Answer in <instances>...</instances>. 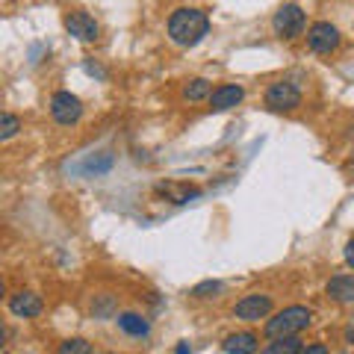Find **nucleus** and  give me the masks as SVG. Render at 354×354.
<instances>
[{
  "label": "nucleus",
  "mask_w": 354,
  "mask_h": 354,
  "mask_svg": "<svg viewBox=\"0 0 354 354\" xmlns=\"http://www.w3.org/2000/svg\"><path fill=\"white\" fill-rule=\"evenodd\" d=\"M209 30V18L201 12V9H177L169 21V36L174 44L180 48H192L198 44Z\"/></svg>",
  "instance_id": "f257e3e1"
},
{
  "label": "nucleus",
  "mask_w": 354,
  "mask_h": 354,
  "mask_svg": "<svg viewBox=\"0 0 354 354\" xmlns=\"http://www.w3.org/2000/svg\"><path fill=\"white\" fill-rule=\"evenodd\" d=\"M310 319H313V313H310L307 307L292 304V307L281 310V313H274L269 322H266V337H269V339L298 337V334H301V330L310 325Z\"/></svg>",
  "instance_id": "f03ea898"
},
{
  "label": "nucleus",
  "mask_w": 354,
  "mask_h": 354,
  "mask_svg": "<svg viewBox=\"0 0 354 354\" xmlns=\"http://www.w3.org/2000/svg\"><path fill=\"white\" fill-rule=\"evenodd\" d=\"M304 24H307L304 9L295 6V3L281 6L278 12H274V21H272V27H274V32H278L281 39H295V36H301Z\"/></svg>",
  "instance_id": "7ed1b4c3"
},
{
  "label": "nucleus",
  "mask_w": 354,
  "mask_h": 354,
  "mask_svg": "<svg viewBox=\"0 0 354 354\" xmlns=\"http://www.w3.org/2000/svg\"><path fill=\"white\" fill-rule=\"evenodd\" d=\"M50 113L59 124H77L83 115V104H80V97L71 92H57L50 97Z\"/></svg>",
  "instance_id": "20e7f679"
},
{
  "label": "nucleus",
  "mask_w": 354,
  "mask_h": 354,
  "mask_svg": "<svg viewBox=\"0 0 354 354\" xmlns=\"http://www.w3.org/2000/svg\"><path fill=\"white\" fill-rule=\"evenodd\" d=\"M272 313V295H245L234 307V316L242 322H260Z\"/></svg>",
  "instance_id": "39448f33"
},
{
  "label": "nucleus",
  "mask_w": 354,
  "mask_h": 354,
  "mask_svg": "<svg viewBox=\"0 0 354 354\" xmlns=\"http://www.w3.org/2000/svg\"><path fill=\"white\" fill-rule=\"evenodd\" d=\"M298 104H301V92L295 88V83H272L269 88H266V106H272V109H295Z\"/></svg>",
  "instance_id": "423d86ee"
},
{
  "label": "nucleus",
  "mask_w": 354,
  "mask_h": 354,
  "mask_svg": "<svg viewBox=\"0 0 354 354\" xmlns=\"http://www.w3.org/2000/svg\"><path fill=\"white\" fill-rule=\"evenodd\" d=\"M307 44L316 53H330V50L339 48V32L334 24H328V21H316L307 32Z\"/></svg>",
  "instance_id": "0eeeda50"
},
{
  "label": "nucleus",
  "mask_w": 354,
  "mask_h": 354,
  "mask_svg": "<svg viewBox=\"0 0 354 354\" xmlns=\"http://www.w3.org/2000/svg\"><path fill=\"white\" fill-rule=\"evenodd\" d=\"M65 30H68L74 39H80V41H95L97 32H101L97 21L92 15H86V12H68L65 15Z\"/></svg>",
  "instance_id": "6e6552de"
},
{
  "label": "nucleus",
  "mask_w": 354,
  "mask_h": 354,
  "mask_svg": "<svg viewBox=\"0 0 354 354\" xmlns=\"http://www.w3.org/2000/svg\"><path fill=\"white\" fill-rule=\"evenodd\" d=\"M9 310L21 319L39 316L41 313V298L36 292H15V295H9Z\"/></svg>",
  "instance_id": "1a4fd4ad"
},
{
  "label": "nucleus",
  "mask_w": 354,
  "mask_h": 354,
  "mask_svg": "<svg viewBox=\"0 0 354 354\" xmlns=\"http://www.w3.org/2000/svg\"><path fill=\"white\" fill-rule=\"evenodd\" d=\"M242 86H234V83H225V86H218L213 95H209V106L216 109V113H225V109L230 106H236L242 101Z\"/></svg>",
  "instance_id": "9d476101"
},
{
  "label": "nucleus",
  "mask_w": 354,
  "mask_h": 354,
  "mask_svg": "<svg viewBox=\"0 0 354 354\" xmlns=\"http://www.w3.org/2000/svg\"><path fill=\"white\" fill-rule=\"evenodd\" d=\"M325 292L339 304H351L354 301V274H334L328 281Z\"/></svg>",
  "instance_id": "9b49d317"
},
{
  "label": "nucleus",
  "mask_w": 354,
  "mask_h": 354,
  "mask_svg": "<svg viewBox=\"0 0 354 354\" xmlns=\"http://www.w3.org/2000/svg\"><path fill=\"white\" fill-rule=\"evenodd\" d=\"M257 342H260L257 334L242 330V334H230L225 342H221V348H225L227 354H254L257 351Z\"/></svg>",
  "instance_id": "f8f14e48"
},
{
  "label": "nucleus",
  "mask_w": 354,
  "mask_h": 354,
  "mask_svg": "<svg viewBox=\"0 0 354 354\" xmlns=\"http://www.w3.org/2000/svg\"><path fill=\"white\" fill-rule=\"evenodd\" d=\"M157 195L169 198L171 204H186L189 198H198V189H195V186H183V183H160Z\"/></svg>",
  "instance_id": "ddd939ff"
},
{
  "label": "nucleus",
  "mask_w": 354,
  "mask_h": 354,
  "mask_svg": "<svg viewBox=\"0 0 354 354\" xmlns=\"http://www.w3.org/2000/svg\"><path fill=\"white\" fill-rule=\"evenodd\" d=\"M118 328L124 330V334H130V337H148V330H151V325L139 313H121L118 316Z\"/></svg>",
  "instance_id": "4468645a"
},
{
  "label": "nucleus",
  "mask_w": 354,
  "mask_h": 354,
  "mask_svg": "<svg viewBox=\"0 0 354 354\" xmlns=\"http://www.w3.org/2000/svg\"><path fill=\"white\" fill-rule=\"evenodd\" d=\"M301 351H304V346H301L298 337H281V339L269 342L260 354H301Z\"/></svg>",
  "instance_id": "2eb2a0df"
},
{
  "label": "nucleus",
  "mask_w": 354,
  "mask_h": 354,
  "mask_svg": "<svg viewBox=\"0 0 354 354\" xmlns=\"http://www.w3.org/2000/svg\"><path fill=\"white\" fill-rule=\"evenodd\" d=\"M57 354H95L92 342L83 339V337H74V339H65Z\"/></svg>",
  "instance_id": "dca6fc26"
},
{
  "label": "nucleus",
  "mask_w": 354,
  "mask_h": 354,
  "mask_svg": "<svg viewBox=\"0 0 354 354\" xmlns=\"http://www.w3.org/2000/svg\"><path fill=\"white\" fill-rule=\"evenodd\" d=\"M207 95H209V83L204 80V77H198V80H192V83H186V88H183L186 101H204Z\"/></svg>",
  "instance_id": "f3484780"
},
{
  "label": "nucleus",
  "mask_w": 354,
  "mask_h": 354,
  "mask_svg": "<svg viewBox=\"0 0 354 354\" xmlns=\"http://www.w3.org/2000/svg\"><path fill=\"white\" fill-rule=\"evenodd\" d=\"M21 130V121L12 113H3V124H0V139H12Z\"/></svg>",
  "instance_id": "a211bd4d"
},
{
  "label": "nucleus",
  "mask_w": 354,
  "mask_h": 354,
  "mask_svg": "<svg viewBox=\"0 0 354 354\" xmlns=\"http://www.w3.org/2000/svg\"><path fill=\"white\" fill-rule=\"evenodd\" d=\"M218 290H221V283L207 281V283H201V286H195V295H198V298H204V292H218Z\"/></svg>",
  "instance_id": "6ab92c4d"
},
{
  "label": "nucleus",
  "mask_w": 354,
  "mask_h": 354,
  "mask_svg": "<svg viewBox=\"0 0 354 354\" xmlns=\"http://www.w3.org/2000/svg\"><path fill=\"white\" fill-rule=\"evenodd\" d=\"M301 354H330V351L322 346V342H313V346H307Z\"/></svg>",
  "instance_id": "aec40b11"
},
{
  "label": "nucleus",
  "mask_w": 354,
  "mask_h": 354,
  "mask_svg": "<svg viewBox=\"0 0 354 354\" xmlns=\"http://www.w3.org/2000/svg\"><path fill=\"white\" fill-rule=\"evenodd\" d=\"M346 263H348L351 269H354V239H351L348 245H346Z\"/></svg>",
  "instance_id": "412c9836"
},
{
  "label": "nucleus",
  "mask_w": 354,
  "mask_h": 354,
  "mask_svg": "<svg viewBox=\"0 0 354 354\" xmlns=\"http://www.w3.org/2000/svg\"><path fill=\"white\" fill-rule=\"evenodd\" d=\"M346 342H351V346H354V322L346 328Z\"/></svg>",
  "instance_id": "4be33fe9"
},
{
  "label": "nucleus",
  "mask_w": 354,
  "mask_h": 354,
  "mask_svg": "<svg viewBox=\"0 0 354 354\" xmlns=\"http://www.w3.org/2000/svg\"><path fill=\"white\" fill-rule=\"evenodd\" d=\"M174 354H189V342H180V346H177V351Z\"/></svg>",
  "instance_id": "5701e85b"
}]
</instances>
